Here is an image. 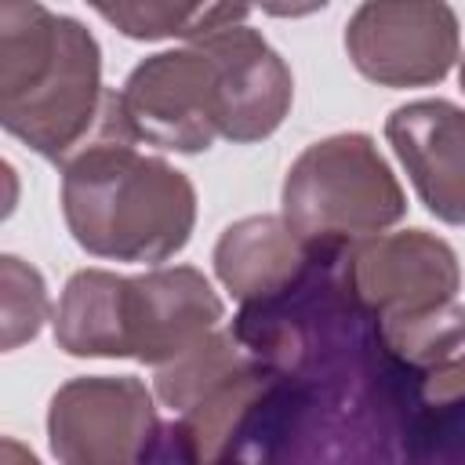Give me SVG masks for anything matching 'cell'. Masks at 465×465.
Masks as SVG:
<instances>
[{
  "label": "cell",
  "mask_w": 465,
  "mask_h": 465,
  "mask_svg": "<svg viewBox=\"0 0 465 465\" xmlns=\"http://www.w3.org/2000/svg\"><path fill=\"white\" fill-rule=\"evenodd\" d=\"M458 80H461V91H465V58H461V69H458Z\"/></svg>",
  "instance_id": "obj_16"
},
{
  "label": "cell",
  "mask_w": 465,
  "mask_h": 465,
  "mask_svg": "<svg viewBox=\"0 0 465 465\" xmlns=\"http://www.w3.org/2000/svg\"><path fill=\"white\" fill-rule=\"evenodd\" d=\"M251 4H258L272 18H305L320 7H327L331 0H251Z\"/></svg>",
  "instance_id": "obj_15"
},
{
  "label": "cell",
  "mask_w": 465,
  "mask_h": 465,
  "mask_svg": "<svg viewBox=\"0 0 465 465\" xmlns=\"http://www.w3.org/2000/svg\"><path fill=\"white\" fill-rule=\"evenodd\" d=\"M124 116L91 29L40 0H0V124L65 167Z\"/></svg>",
  "instance_id": "obj_1"
},
{
  "label": "cell",
  "mask_w": 465,
  "mask_h": 465,
  "mask_svg": "<svg viewBox=\"0 0 465 465\" xmlns=\"http://www.w3.org/2000/svg\"><path fill=\"white\" fill-rule=\"evenodd\" d=\"M349 287L378 320L381 338L458 302L461 265L447 240L425 229L374 232L345 247Z\"/></svg>",
  "instance_id": "obj_5"
},
{
  "label": "cell",
  "mask_w": 465,
  "mask_h": 465,
  "mask_svg": "<svg viewBox=\"0 0 465 465\" xmlns=\"http://www.w3.org/2000/svg\"><path fill=\"white\" fill-rule=\"evenodd\" d=\"M458 47V15L447 0H363L345 25L352 65L381 87L440 84Z\"/></svg>",
  "instance_id": "obj_7"
},
{
  "label": "cell",
  "mask_w": 465,
  "mask_h": 465,
  "mask_svg": "<svg viewBox=\"0 0 465 465\" xmlns=\"http://www.w3.org/2000/svg\"><path fill=\"white\" fill-rule=\"evenodd\" d=\"M385 138L429 214L465 225V109L447 98L407 102L389 113Z\"/></svg>",
  "instance_id": "obj_10"
},
{
  "label": "cell",
  "mask_w": 465,
  "mask_h": 465,
  "mask_svg": "<svg viewBox=\"0 0 465 465\" xmlns=\"http://www.w3.org/2000/svg\"><path fill=\"white\" fill-rule=\"evenodd\" d=\"M283 222L309 243H352L396 225L407 196L371 134L312 142L283 178Z\"/></svg>",
  "instance_id": "obj_4"
},
{
  "label": "cell",
  "mask_w": 465,
  "mask_h": 465,
  "mask_svg": "<svg viewBox=\"0 0 465 465\" xmlns=\"http://www.w3.org/2000/svg\"><path fill=\"white\" fill-rule=\"evenodd\" d=\"M62 214L87 254L160 265L189 243L196 189L163 156L138 153L124 113L62 167Z\"/></svg>",
  "instance_id": "obj_2"
},
{
  "label": "cell",
  "mask_w": 465,
  "mask_h": 465,
  "mask_svg": "<svg viewBox=\"0 0 465 465\" xmlns=\"http://www.w3.org/2000/svg\"><path fill=\"white\" fill-rule=\"evenodd\" d=\"M407 461H465V345L421 371Z\"/></svg>",
  "instance_id": "obj_12"
},
{
  "label": "cell",
  "mask_w": 465,
  "mask_h": 465,
  "mask_svg": "<svg viewBox=\"0 0 465 465\" xmlns=\"http://www.w3.org/2000/svg\"><path fill=\"white\" fill-rule=\"evenodd\" d=\"M120 102L138 142L174 153H203L222 138L218 73L200 44L138 62L120 87Z\"/></svg>",
  "instance_id": "obj_8"
},
{
  "label": "cell",
  "mask_w": 465,
  "mask_h": 465,
  "mask_svg": "<svg viewBox=\"0 0 465 465\" xmlns=\"http://www.w3.org/2000/svg\"><path fill=\"white\" fill-rule=\"evenodd\" d=\"M222 312V298L193 265H156L142 276L80 269L62 291L54 341L69 356H109L160 367L211 334Z\"/></svg>",
  "instance_id": "obj_3"
},
{
  "label": "cell",
  "mask_w": 465,
  "mask_h": 465,
  "mask_svg": "<svg viewBox=\"0 0 465 465\" xmlns=\"http://www.w3.org/2000/svg\"><path fill=\"white\" fill-rule=\"evenodd\" d=\"M153 392L134 374H94L65 381L47 407L51 454L65 465L153 461L160 443Z\"/></svg>",
  "instance_id": "obj_6"
},
{
  "label": "cell",
  "mask_w": 465,
  "mask_h": 465,
  "mask_svg": "<svg viewBox=\"0 0 465 465\" xmlns=\"http://www.w3.org/2000/svg\"><path fill=\"white\" fill-rule=\"evenodd\" d=\"M116 33L131 40H200L240 25L251 0H87Z\"/></svg>",
  "instance_id": "obj_13"
},
{
  "label": "cell",
  "mask_w": 465,
  "mask_h": 465,
  "mask_svg": "<svg viewBox=\"0 0 465 465\" xmlns=\"http://www.w3.org/2000/svg\"><path fill=\"white\" fill-rule=\"evenodd\" d=\"M200 44L218 73L222 138L247 145L269 138L291 113L294 80L287 62L269 47V40L247 25H229L207 33Z\"/></svg>",
  "instance_id": "obj_9"
},
{
  "label": "cell",
  "mask_w": 465,
  "mask_h": 465,
  "mask_svg": "<svg viewBox=\"0 0 465 465\" xmlns=\"http://www.w3.org/2000/svg\"><path fill=\"white\" fill-rule=\"evenodd\" d=\"M309 251L283 214H251L232 222L214 243V272L236 302H254L291 283L305 269Z\"/></svg>",
  "instance_id": "obj_11"
},
{
  "label": "cell",
  "mask_w": 465,
  "mask_h": 465,
  "mask_svg": "<svg viewBox=\"0 0 465 465\" xmlns=\"http://www.w3.org/2000/svg\"><path fill=\"white\" fill-rule=\"evenodd\" d=\"M51 312V298H47V283L44 276L25 265L15 254L0 258V345L11 352L22 341H33L44 327Z\"/></svg>",
  "instance_id": "obj_14"
}]
</instances>
